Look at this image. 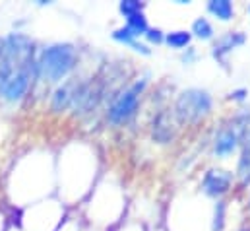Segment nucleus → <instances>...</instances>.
<instances>
[{"instance_id": "nucleus-1", "label": "nucleus", "mask_w": 250, "mask_h": 231, "mask_svg": "<svg viewBox=\"0 0 250 231\" xmlns=\"http://www.w3.org/2000/svg\"><path fill=\"white\" fill-rule=\"evenodd\" d=\"M35 66V45L23 33H12L4 39L0 55V97L18 101L29 88Z\"/></svg>"}, {"instance_id": "nucleus-2", "label": "nucleus", "mask_w": 250, "mask_h": 231, "mask_svg": "<svg viewBox=\"0 0 250 231\" xmlns=\"http://www.w3.org/2000/svg\"><path fill=\"white\" fill-rule=\"evenodd\" d=\"M76 64V51L68 43H57L51 47H45L39 55L37 68L41 76L49 82H59L74 68Z\"/></svg>"}, {"instance_id": "nucleus-3", "label": "nucleus", "mask_w": 250, "mask_h": 231, "mask_svg": "<svg viewBox=\"0 0 250 231\" xmlns=\"http://www.w3.org/2000/svg\"><path fill=\"white\" fill-rule=\"evenodd\" d=\"M211 95L204 90H187L179 95L175 115L181 122H196L211 111Z\"/></svg>"}, {"instance_id": "nucleus-4", "label": "nucleus", "mask_w": 250, "mask_h": 231, "mask_svg": "<svg viewBox=\"0 0 250 231\" xmlns=\"http://www.w3.org/2000/svg\"><path fill=\"white\" fill-rule=\"evenodd\" d=\"M147 86V80H140L136 84H132L130 88H126L125 92L111 103L109 111H107V118L115 124H121L126 122L130 116L136 113V107H138V101H140V95L142 92L146 90Z\"/></svg>"}, {"instance_id": "nucleus-5", "label": "nucleus", "mask_w": 250, "mask_h": 231, "mask_svg": "<svg viewBox=\"0 0 250 231\" xmlns=\"http://www.w3.org/2000/svg\"><path fill=\"white\" fill-rule=\"evenodd\" d=\"M247 122H249V120H247ZM247 122H243V124H227V126H223V128L215 134V140H213V152H215L217 156H227V154H231V152L239 146V142H241V134H243V128H245Z\"/></svg>"}, {"instance_id": "nucleus-6", "label": "nucleus", "mask_w": 250, "mask_h": 231, "mask_svg": "<svg viewBox=\"0 0 250 231\" xmlns=\"http://www.w3.org/2000/svg\"><path fill=\"white\" fill-rule=\"evenodd\" d=\"M233 183V175L229 171H223V169H209L204 181H202V188L206 194L209 196H219V194H225L229 190Z\"/></svg>"}, {"instance_id": "nucleus-7", "label": "nucleus", "mask_w": 250, "mask_h": 231, "mask_svg": "<svg viewBox=\"0 0 250 231\" xmlns=\"http://www.w3.org/2000/svg\"><path fill=\"white\" fill-rule=\"evenodd\" d=\"M245 43V35L243 33H227L225 37H221L217 43H215V47H213V57L217 58V60H225V55L227 53H231L235 47H239V45H243Z\"/></svg>"}, {"instance_id": "nucleus-8", "label": "nucleus", "mask_w": 250, "mask_h": 231, "mask_svg": "<svg viewBox=\"0 0 250 231\" xmlns=\"http://www.w3.org/2000/svg\"><path fill=\"white\" fill-rule=\"evenodd\" d=\"M76 90H78V82H66L62 88H59L53 95V109L55 111H64L66 107H70Z\"/></svg>"}, {"instance_id": "nucleus-9", "label": "nucleus", "mask_w": 250, "mask_h": 231, "mask_svg": "<svg viewBox=\"0 0 250 231\" xmlns=\"http://www.w3.org/2000/svg\"><path fill=\"white\" fill-rule=\"evenodd\" d=\"M208 10L215 18H219L221 22H229L233 18V14H235V8H233V4L229 0H209Z\"/></svg>"}, {"instance_id": "nucleus-10", "label": "nucleus", "mask_w": 250, "mask_h": 231, "mask_svg": "<svg viewBox=\"0 0 250 231\" xmlns=\"http://www.w3.org/2000/svg\"><path fill=\"white\" fill-rule=\"evenodd\" d=\"M190 39L192 35L188 31H171L165 35V43L171 49H185L187 45H190Z\"/></svg>"}, {"instance_id": "nucleus-11", "label": "nucleus", "mask_w": 250, "mask_h": 231, "mask_svg": "<svg viewBox=\"0 0 250 231\" xmlns=\"http://www.w3.org/2000/svg\"><path fill=\"white\" fill-rule=\"evenodd\" d=\"M126 27H130L138 37L140 35H146L147 31V20L144 16V12H138V14H132L126 18Z\"/></svg>"}, {"instance_id": "nucleus-12", "label": "nucleus", "mask_w": 250, "mask_h": 231, "mask_svg": "<svg viewBox=\"0 0 250 231\" xmlns=\"http://www.w3.org/2000/svg\"><path fill=\"white\" fill-rule=\"evenodd\" d=\"M192 33H194L198 39H211V37H213V27H211V23H209L206 18H198V20L192 23Z\"/></svg>"}, {"instance_id": "nucleus-13", "label": "nucleus", "mask_w": 250, "mask_h": 231, "mask_svg": "<svg viewBox=\"0 0 250 231\" xmlns=\"http://www.w3.org/2000/svg\"><path fill=\"white\" fill-rule=\"evenodd\" d=\"M136 33L130 29V27H119V29H115V33H113V39L115 41H119V43H125V45H132L134 41H136Z\"/></svg>"}, {"instance_id": "nucleus-14", "label": "nucleus", "mask_w": 250, "mask_h": 231, "mask_svg": "<svg viewBox=\"0 0 250 231\" xmlns=\"http://www.w3.org/2000/svg\"><path fill=\"white\" fill-rule=\"evenodd\" d=\"M144 10V2H138V0H125L121 2V12L125 14L126 18L132 16V14H138Z\"/></svg>"}, {"instance_id": "nucleus-15", "label": "nucleus", "mask_w": 250, "mask_h": 231, "mask_svg": "<svg viewBox=\"0 0 250 231\" xmlns=\"http://www.w3.org/2000/svg\"><path fill=\"white\" fill-rule=\"evenodd\" d=\"M223 218H225V204L223 202H217V208H215V226H213L215 231L223 230V222H225Z\"/></svg>"}, {"instance_id": "nucleus-16", "label": "nucleus", "mask_w": 250, "mask_h": 231, "mask_svg": "<svg viewBox=\"0 0 250 231\" xmlns=\"http://www.w3.org/2000/svg\"><path fill=\"white\" fill-rule=\"evenodd\" d=\"M146 37L151 41V43H163L165 41V35H163V31L161 29H153V27H147V31H146Z\"/></svg>"}, {"instance_id": "nucleus-17", "label": "nucleus", "mask_w": 250, "mask_h": 231, "mask_svg": "<svg viewBox=\"0 0 250 231\" xmlns=\"http://www.w3.org/2000/svg\"><path fill=\"white\" fill-rule=\"evenodd\" d=\"M247 93H249L247 90H239V92H233V93H231V99H237V101H243Z\"/></svg>"}, {"instance_id": "nucleus-18", "label": "nucleus", "mask_w": 250, "mask_h": 231, "mask_svg": "<svg viewBox=\"0 0 250 231\" xmlns=\"http://www.w3.org/2000/svg\"><path fill=\"white\" fill-rule=\"evenodd\" d=\"M2 51H4V39H0V55H2Z\"/></svg>"}]
</instances>
